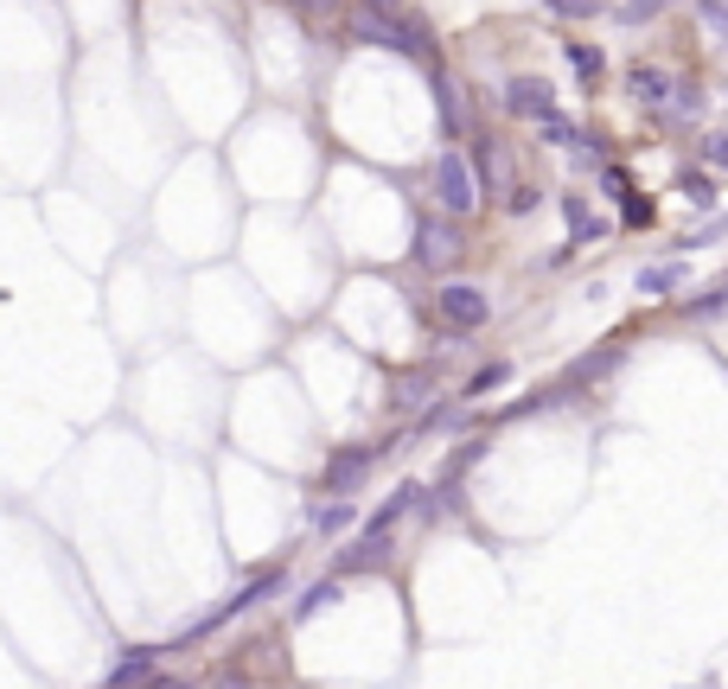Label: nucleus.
<instances>
[{
    "instance_id": "aec40b11",
    "label": "nucleus",
    "mask_w": 728,
    "mask_h": 689,
    "mask_svg": "<svg viewBox=\"0 0 728 689\" xmlns=\"http://www.w3.org/2000/svg\"><path fill=\"white\" fill-rule=\"evenodd\" d=\"M702 160H709V166H722V173H728V134H722V128H716V134H702Z\"/></svg>"
},
{
    "instance_id": "9b49d317",
    "label": "nucleus",
    "mask_w": 728,
    "mask_h": 689,
    "mask_svg": "<svg viewBox=\"0 0 728 689\" xmlns=\"http://www.w3.org/2000/svg\"><path fill=\"white\" fill-rule=\"evenodd\" d=\"M677 192L690 199V211H716V179L709 173H684L677 179Z\"/></svg>"
},
{
    "instance_id": "423d86ee",
    "label": "nucleus",
    "mask_w": 728,
    "mask_h": 689,
    "mask_svg": "<svg viewBox=\"0 0 728 689\" xmlns=\"http://www.w3.org/2000/svg\"><path fill=\"white\" fill-rule=\"evenodd\" d=\"M364 473H371V447H338V454L326 459V492H333V498H345V492H352Z\"/></svg>"
},
{
    "instance_id": "f257e3e1",
    "label": "nucleus",
    "mask_w": 728,
    "mask_h": 689,
    "mask_svg": "<svg viewBox=\"0 0 728 689\" xmlns=\"http://www.w3.org/2000/svg\"><path fill=\"white\" fill-rule=\"evenodd\" d=\"M435 204H442L447 217H467L473 204H479V179H473L467 153L447 148L442 160H435Z\"/></svg>"
},
{
    "instance_id": "bb28decb",
    "label": "nucleus",
    "mask_w": 728,
    "mask_h": 689,
    "mask_svg": "<svg viewBox=\"0 0 728 689\" xmlns=\"http://www.w3.org/2000/svg\"><path fill=\"white\" fill-rule=\"evenodd\" d=\"M294 7H307V13H320V20H326V13H333L338 0H294Z\"/></svg>"
},
{
    "instance_id": "4468645a",
    "label": "nucleus",
    "mask_w": 728,
    "mask_h": 689,
    "mask_svg": "<svg viewBox=\"0 0 728 689\" xmlns=\"http://www.w3.org/2000/svg\"><path fill=\"white\" fill-rule=\"evenodd\" d=\"M728 306V275L716 281V287H709V294H697V301L684 306V313H690V320H716V313H722Z\"/></svg>"
},
{
    "instance_id": "0eeeda50",
    "label": "nucleus",
    "mask_w": 728,
    "mask_h": 689,
    "mask_svg": "<svg viewBox=\"0 0 728 689\" xmlns=\"http://www.w3.org/2000/svg\"><path fill=\"white\" fill-rule=\"evenodd\" d=\"M154 663H160V651H154V645H141V651H129V658H122L115 670H109V683H115V689L148 683V677H154Z\"/></svg>"
},
{
    "instance_id": "ddd939ff",
    "label": "nucleus",
    "mask_w": 728,
    "mask_h": 689,
    "mask_svg": "<svg viewBox=\"0 0 728 689\" xmlns=\"http://www.w3.org/2000/svg\"><path fill=\"white\" fill-rule=\"evenodd\" d=\"M435 102H442L447 134H461V97H454V77H442V71H435Z\"/></svg>"
},
{
    "instance_id": "b1692460",
    "label": "nucleus",
    "mask_w": 728,
    "mask_h": 689,
    "mask_svg": "<svg viewBox=\"0 0 728 689\" xmlns=\"http://www.w3.org/2000/svg\"><path fill=\"white\" fill-rule=\"evenodd\" d=\"M620 204H626V224H651V204L646 199H633V192H626Z\"/></svg>"
},
{
    "instance_id": "4be33fe9",
    "label": "nucleus",
    "mask_w": 728,
    "mask_h": 689,
    "mask_svg": "<svg viewBox=\"0 0 728 689\" xmlns=\"http://www.w3.org/2000/svg\"><path fill=\"white\" fill-rule=\"evenodd\" d=\"M697 7H702V20H709V26L728 39V0H697Z\"/></svg>"
},
{
    "instance_id": "f3484780",
    "label": "nucleus",
    "mask_w": 728,
    "mask_h": 689,
    "mask_svg": "<svg viewBox=\"0 0 728 689\" xmlns=\"http://www.w3.org/2000/svg\"><path fill=\"white\" fill-rule=\"evenodd\" d=\"M569 64H575V71H582V77H588V83H595V77H600V64H607V58H600L595 45H582V39H569Z\"/></svg>"
},
{
    "instance_id": "a878e982",
    "label": "nucleus",
    "mask_w": 728,
    "mask_h": 689,
    "mask_svg": "<svg viewBox=\"0 0 728 689\" xmlns=\"http://www.w3.org/2000/svg\"><path fill=\"white\" fill-rule=\"evenodd\" d=\"M364 13H403V0H364Z\"/></svg>"
},
{
    "instance_id": "f03ea898",
    "label": "nucleus",
    "mask_w": 728,
    "mask_h": 689,
    "mask_svg": "<svg viewBox=\"0 0 728 689\" xmlns=\"http://www.w3.org/2000/svg\"><path fill=\"white\" fill-rule=\"evenodd\" d=\"M435 313H442L447 332H479L493 320V301H486V287H473V281H447L442 294H435Z\"/></svg>"
},
{
    "instance_id": "7ed1b4c3",
    "label": "nucleus",
    "mask_w": 728,
    "mask_h": 689,
    "mask_svg": "<svg viewBox=\"0 0 728 689\" xmlns=\"http://www.w3.org/2000/svg\"><path fill=\"white\" fill-rule=\"evenodd\" d=\"M461 255H467V236H461L454 217H422V224H416V262H422V268L447 275Z\"/></svg>"
},
{
    "instance_id": "39448f33",
    "label": "nucleus",
    "mask_w": 728,
    "mask_h": 689,
    "mask_svg": "<svg viewBox=\"0 0 728 689\" xmlns=\"http://www.w3.org/2000/svg\"><path fill=\"white\" fill-rule=\"evenodd\" d=\"M505 109H512V115H524V122H537V115H549L556 102H549V83H544V77H512V83H505Z\"/></svg>"
},
{
    "instance_id": "5701e85b",
    "label": "nucleus",
    "mask_w": 728,
    "mask_h": 689,
    "mask_svg": "<svg viewBox=\"0 0 728 689\" xmlns=\"http://www.w3.org/2000/svg\"><path fill=\"white\" fill-rule=\"evenodd\" d=\"M600 0H549V13H563V20H575V13H595Z\"/></svg>"
},
{
    "instance_id": "2eb2a0df",
    "label": "nucleus",
    "mask_w": 728,
    "mask_h": 689,
    "mask_svg": "<svg viewBox=\"0 0 728 689\" xmlns=\"http://www.w3.org/2000/svg\"><path fill=\"white\" fill-rule=\"evenodd\" d=\"M537 134H544L549 148H569V141H575V122H569V115H556V109H549V115H537Z\"/></svg>"
},
{
    "instance_id": "20e7f679",
    "label": "nucleus",
    "mask_w": 728,
    "mask_h": 689,
    "mask_svg": "<svg viewBox=\"0 0 728 689\" xmlns=\"http://www.w3.org/2000/svg\"><path fill=\"white\" fill-rule=\"evenodd\" d=\"M352 39L358 45H391V51H410V58H422V32L403 13H352Z\"/></svg>"
},
{
    "instance_id": "f8f14e48",
    "label": "nucleus",
    "mask_w": 728,
    "mask_h": 689,
    "mask_svg": "<svg viewBox=\"0 0 728 689\" xmlns=\"http://www.w3.org/2000/svg\"><path fill=\"white\" fill-rule=\"evenodd\" d=\"M326 600H338V581H313L307 594H301V600H294V619H301V626H307L313 612L326 607Z\"/></svg>"
},
{
    "instance_id": "393cba45",
    "label": "nucleus",
    "mask_w": 728,
    "mask_h": 689,
    "mask_svg": "<svg viewBox=\"0 0 728 689\" xmlns=\"http://www.w3.org/2000/svg\"><path fill=\"white\" fill-rule=\"evenodd\" d=\"M505 204H512V211H530V204H537V192H530V185H512V199H505Z\"/></svg>"
},
{
    "instance_id": "1a4fd4ad",
    "label": "nucleus",
    "mask_w": 728,
    "mask_h": 689,
    "mask_svg": "<svg viewBox=\"0 0 728 689\" xmlns=\"http://www.w3.org/2000/svg\"><path fill=\"white\" fill-rule=\"evenodd\" d=\"M684 262H651V268H639V294H671V287H684Z\"/></svg>"
},
{
    "instance_id": "dca6fc26",
    "label": "nucleus",
    "mask_w": 728,
    "mask_h": 689,
    "mask_svg": "<svg viewBox=\"0 0 728 689\" xmlns=\"http://www.w3.org/2000/svg\"><path fill=\"white\" fill-rule=\"evenodd\" d=\"M313 524L333 536V530H352V524H358V510H352V505H320V510H313Z\"/></svg>"
},
{
    "instance_id": "9d476101",
    "label": "nucleus",
    "mask_w": 728,
    "mask_h": 689,
    "mask_svg": "<svg viewBox=\"0 0 728 689\" xmlns=\"http://www.w3.org/2000/svg\"><path fill=\"white\" fill-rule=\"evenodd\" d=\"M665 90H671V77L658 71V64H639V71H633V102L658 109V102H665Z\"/></svg>"
},
{
    "instance_id": "6e6552de",
    "label": "nucleus",
    "mask_w": 728,
    "mask_h": 689,
    "mask_svg": "<svg viewBox=\"0 0 728 689\" xmlns=\"http://www.w3.org/2000/svg\"><path fill=\"white\" fill-rule=\"evenodd\" d=\"M563 217H569V243H600V236H607V224L588 217V204L582 199H563Z\"/></svg>"
},
{
    "instance_id": "6ab92c4d",
    "label": "nucleus",
    "mask_w": 728,
    "mask_h": 689,
    "mask_svg": "<svg viewBox=\"0 0 728 689\" xmlns=\"http://www.w3.org/2000/svg\"><path fill=\"white\" fill-rule=\"evenodd\" d=\"M671 115H702V90H697V83H677Z\"/></svg>"
},
{
    "instance_id": "a211bd4d",
    "label": "nucleus",
    "mask_w": 728,
    "mask_h": 689,
    "mask_svg": "<svg viewBox=\"0 0 728 689\" xmlns=\"http://www.w3.org/2000/svg\"><path fill=\"white\" fill-rule=\"evenodd\" d=\"M665 7H671V0H626V7H620V20H626V26H639V20H658Z\"/></svg>"
},
{
    "instance_id": "412c9836",
    "label": "nucleus",
    "mask_w": 728,
    "mask_h": 689,
    "mask_svg": "<svg viewBox=\"0 0 728 689\" xmlns=\"http://www.w3.org/2000/svg\"><path fill=\"white\" fill-rule=\"evenodd\" d=\"M498 383H505V364H486V371L467 383V396H486V389H498Z\"/></svg>"
}]
</instances>
